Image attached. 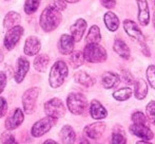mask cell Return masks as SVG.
Returning a JSON list of instances; mask_svg holds the SVG:
<instances>
[{"label":"cell","mask_w":155,"mask_h":144,"mask_svg":"<svg viewBox=\"0 0 155 144\" xmlns=\"http://www.w3.org/2000/svg\"><path fill=\"white\" fill-rule=\"evenodd\" d=\"M61 11L57 10L52 5H48L40 14L39 25H40V28L43 31L49 33V32H53L54 30L57 29L61 23Z\"/></svg>","instance_id":"obj_1"},{"label":"cell","mask_w":155,"mask_h":144,"mask_svg":"<svg viewBox=\"0 0 155 144\" xmlns=\"http://www.w3.org/2000/svg\"><path fill=\"white\" fill-rule=\"evenodd\" d=\"M68 75H69V68L67 63L63 60H57L54 63L49 73V84L51 88L57 89L62 86Z\"/></svg>","instance_id":"obj_2"},{"label":"cell","mask_w":155,"mask_h":144,"mask_svg":"<svg viewBox=\"0 0 155 144\" xmlns=\"http://www.w3.org/2000/svg\"><path fill=\"white\" fill-rule=\"evenodd\" d=\"M84 58L87 62L92 64H99L107 60V50L99 43H86L84 49Z\"/></svg>","instance_id":"obj_3"},{"label":"cell","mask_w":155,"mask_h":144,"mask_svg":"<svg viewBox=\"0 0 155 144\" xmlns=\"http://www.w3.org/2000/svg\"><path fill=\"white\" fill-rule=\"evenodd\" d=\"M67 106L70 112L75 115L84 113L88 107V100L80 92H71L67 98Z\"/></svg>","instance_id":"obj_4"},{"label":"cell","mask_w":155,"mask_h":144,"mask_svg":"<svg viewBox=\"0 0 155 144\" xmlns=\"http://www.w3.org/2000/svg\"><path fill=\"white\" fill-rule=\"evenodd\" d=\"M56 122H57V119L50 117V115H47V117L38 120L33 124L31 135L34 138H40V137L45 136V134H48L52 129V127L55 125Z\"/></svg>","instance_id":"obj_5"},{"label":"cell","mask_w":155,"mask_h":144,"mask_svg":"<svg viewBox=\"0 0 155 144\" xmlns=\"http://www.w3.org/2000/svg\"><path fill=\"white\" fill-rule=\"evenodd\" d=\"M39 94H40L39 87H31L25 91L22 95V106L25 113H28V115L34 113Z\"/></svg>","instance_id":"obj_6"},{"label":"cell","mask_w":155,"mask_h":144,"mask_svg":"<svg viewBox=\"0 0 155 144\" xmlns=\"http://www.w3.org/2000/svg\"><path fill=\"white\" fill-rule=\"evenodd\" d=\"M45 112L47 115L53 117L58 120L60 118L64 117L67 109H65V106L61 100L58 99V98H53V99L45 102Z\"/></svg>","instance_id":"obj_7"},{"label":"cell","mask_w":155,"mask_h":144,"mask_svg":"<svg viewBox=\"0 0 155 144\" xmlns=\"http://www.w3.org/2000/svg\"><path fill=\"white\" fill-rule=\"evenodd\" d=\"M23 33H25V29L21 26H15V27L11 28L6 31L5 36L3 39V46L8 51H12L20 38L22 37Z\"/></svg>","instance_id":"obj_8"},{"label":"cell","mask_w":155,"mask_h":144,"mask_svg":"<svg viewBox=\"0 0 155 144\" xmlns=\"http://www.w3.org/2000/svg\"><path fill=\"white\" fill-rule=\"evenodd\" d=\"M130 132L132 135H134L137 138L143 139V140H152L154 138V134L151 130V128L149 127V125L147 124H137L133 123L132 125L129 127Z\"/></svg>","instance_id":"obj_9"},{"label":"cell","mask_w":155,"mask_h":144,"mask_svg":"<svg viewBox=\"0 0 155 144\" xmlns=\"http://www.w3.org/2000/svg\"><path fill=\"white\" fill-rule=\"evenodd\" d=\"M124 29L126 31V33L128 34L131 38H133L134 40L141 43L145 41V36H143L141 30L138 28L137 23L135 21L131 20V19H124Z\"/></svg>","instance_id":"obj_10"},{"label":"cell","mask_w":155,"mask_h":144,"mask_svg":"<svg viewBox=\"0 0 155 144\" xmlns=\"http://www.w3.org/2000/svg\"><path fill=\"white\" fill-rule=\"evenodd\" d=\"M21 108H16L13 113L10 115V117L6 119L5 123H4V126L8 130H15L16 128H18L21 124L25 121V113Z\"/></svg>","instance_id":"obj_11"},{"label":"cell","mask_w":155,"mask_h":144,"mask_svg":"<svg viewBox=\"0 0 155 144\" xmlns=\"http://www.w3.org/2000/svg\"><path fill=\"white\" fill-rule=\"evenodd\" d=\"M30 70V62L25 57V56H20L17 60L16 64V70L14 74V80L17 84H20L23 82V80L27 76L28 72Z\"/></svg>","instance_id":"obj_12"},{"label":"cell","mask_w":155,"mask_h":144,"mask_svg":"<svg viewBox=\"0 0 155 144\" xmlns=\"http://www.w3.org/2000/svg\"><path fill=\"white\" fill-rule=\"evenodd\" d=\"M104 130H106V124L104 122H94L84 127V132L89 139L98 140L101 138Z\"/></svg>","instance_id":"obj_13"},{"label":"cell","mask_w":155,"mask_h":144,"mask_svg":"<svg viewBox=\"0 0 155 144\" xmlns=\"http://www.w3.org/2000/svg\"><path fill=\"white\" fill-rule=\"evenodd\" d=\"M75 39L72 35L69 34H62L58 40V51L62 55H70L74 51V45H75Z\"/></svg>","instance_id":"obj_14"},{"label":"cell","mask_w":155,"mask_h":144,"mask_svg":"<svg viewBox=\"0 0 155 144\" xmlns=\"http://www.w3.org/2000/svg\"><path fill=\"white\" fill-rule=\"evenodd\" d=\"M41 49V41L37 36H29L23 46V53L28 56H35Z\"/></svg>","instance_id":"obj_15"},{"label":"cell","mask_w":155,"mask_h":144,"mask_svg":"<svg viewBox=\"0 0 155 144\" xmlns=\"http://www.w3.org/2000/svg\"><path fill=\"white\" fill-rule=\"evenodd\" d=\"M88 27V23L84 18H79L70 27V32L76 43H79L84 35V32Z\"/></svg>","instance_id":"obj_16"},{"label":"cell","mask_w":155,"mask_h":144,"mask_svg":"<svg viewBox=\"0 0 155 144\" xmlns=\"http://www.w3.org/2000/svg\"><path fill=\"white\" fill-rule=\"evenodd\" d=\"M137 4V18L138 22L141 26H148L150 21V12H149V5H148L147 0H136Z\"/></svg>","instance_id":"obj_17"},{"label":"cell","mask_w":155,"mask_h":144,"mask_svg":"<svg viewBox=\"0 0 155 144\" xmlns=\"http://www.w3.org/2000/svg\"><path fill=\"white\" fill-rule=\"evenodd\" d=\"M101 84L104 89H112L120 84V76L112 71H107L101 76Z\"/></svg>","instance_id":"obj_18"},{"label":"cell","mask_w":155,"mask_h":144,"mask_svg":"<svg viewBox=\"0 0 155 144\" xmlns=\"http://www.w3.org/2000/svg\"><path fill=\"white\" fill-rule=\"evenodd\" d=\"M90 115L94 120H102L107 118L108 111L98 100H93L90 104Z\"/></svg>","instance_id":"obj_19"},{"label":"cell","mask_w":155,"mask_h":144,"mask_svg":"<svg viewBox=\"0 0 155 144\" xmlns=\"http://www.w3.org/2000/svg\"><path fill=\"white\" fill-rule=\"evenodd\" d=\"M148 84L143 78H137L134 82V95L135 99L143 101L147 98L148 94Z\"/></svg>","instance_id":"obj_20"},{"label":"cell","mask_w":155,"mask_h":144,"mask_svg":"<svg viewBox=\"0 0 155 144\" xmlns=\"http://www.w3.org/2000/svg\"><path fill=\"white\" fill-rule=\"evenodd\" d=\"M59 138L62 143H74L76 141V132L70 125H64L59 132Z\"/></svg>","instance_id":"obj_21"},{"label":"cell","mask_w":155,"mask_h":144,"mask_svg":"<svg viewBox=\"0 0 155 144\" xmlns=\"http://www.w3.org/2000/svg\"><path fill=\"white\" fill-rule=\"evenodd\" d=\"M20 21H21L20 14L15 12V11H10L3 19V28L5 30H8L11 28L15 27V26H18L20 23Z\"/></svg>","instance_id":"obj_22"},{"label":"cell","mask_w":155,"mask_h":144,"mask_svg":"<svg viewBox=\"0 0 155 144\" xmlns=\"http://www.w3.org/2000/svg\"><path fill=\"white\" fill-rule=\"evenodd\" d=\"M104 21L107 29L111 32H115L119 28V19L113 12H107L104 15Z\"/></svg>","instance_id":"obj_23"},{"label":"cell","mask_w":155,"mask_h":144,"mask_svg":"<svg viewBox=\"0 0 155 144\" xmlns=\"http://www.w3.org/2000/svg\"><path fill=\"white\" fill-rule=\"evenodd\" d=\"M50 63V56L45 53L38 54L35 57L34 62H33V66H34L35 70L38 72H45L48 69Z\"/></svg>","instance_id":"obj_24"},{"label":"cell","mask_w":155,"mask_h":144,"mask_svg":"<svg viewBox=\"0 0 155 144\" xmlns=\"http://www.w3.org/2000/svg\"><path fill=\"white\" fill-rule=\"evenodd\" d=\"M113 49L114 51L120 56L124 60H129L130 57V49H129L128 45L123 40V39L116 38L114 40V45H113Z\"/></svg>","instance_id":"obj_25"},{"label":"cell","mask_w":155,"mask_h":144,"mask_svg":"<svg viewBox=\"0 0 155 144\" xmlns=\"http://www.w3.org/2000/svg\"><path fill=\"white\" fill-rule=\"evenodd\" d=\"M74 80L76 81V83L87 87V88H90V87H92L93 85L95 84V80H94L90 74H88L84 71L75 72V74H74Z\"/></svg>","instance_id":"obj_26"},{"label":"cell","mask_w":155,"mask_h":144,"mask_svg":"<svg viewBox=\"0 0 155 144\" xmlns=\"http://www.w3.org/2000/svg\"><path fill=\"white\" fill-rule=\"evenodd\" d=\"M111 143L114 144H126L127 143V136L124 128L121 126L117 125L113 128L112 137H111Z\"/></svg>","instance_id":"obj_27"},{"label":"cell","mask_w":155,"mask_h":144,"mask_svg":"<svg viewBox=\"0 0 155 144\" xmlns=\"http://www.w3.org/2000/svg\"><path fill=\"white\" fill-rule=\"evenodd\" d=\"M101 40V34L98 26H92L86 37V43H99Z\"/></svg>","instance_id":"obj_28"},{"label":"cell","mask_w":155,"mask_h":144,"mask_svg":"<svg viewBox=\"0 0 155 144\" xmlns=\"http://www.w3.org/2000/svg\"><path fill=\"white\" fill-rule=\"evenodd\" d=\"M86 60L84 58V54L81 51H73L70 54V64H71L72 68L77 69L80 66H82Z\"/></svg>","instance_id":"obj_29"},{"label":"cell","mask_w":155,"mask_h":144,"mask_svg":"<svg viewBox=\"0 0 155 144\" xmlns=\"http://www.w3.org/2000/svg\"><path fill=\"white\" fill-rule=\"evenodd\" d=\"M132 88L130 87H124V88H120V89H117L116 91H114L112 94V97L114 98L116 101L119 102H124L127 101L131 98L132 95Z\"/></svg>","instance_id":"obj_30"},{"label":"cell","mask_w":155,"mask_h":144,"mask_svg":"<svg viewBox=\"0 0 155 144\" xmlns=\"http://www.w3.org/2000/svg\"><path fill=\"white\" fill-rule=\"evenodd\" d=\"M40 2L41 0H25V6H23L25 14L31 15L36 12L39 6H40Z\"/></svg>","instance_id":"obj_31"},{"label":"cell","mask_w":155,"mask_h":144,"mask_svg":"<svg viewBox=\"0 0 155 144\" xmlns=\"http://www.w3.org/2000/svg\"><path fill=\"white\" fill-rule=\"evenodd\" d=\"M131 120H132L133 123H137V124H147L148 123V117H146L145 113L141 112V111H135V112L132 113V117H131Z\"/></svg>","instance_id":"obj_32"},{"label":"cell","mask_w":155,"mask_h":144,"mask_svg":"<svg viewBox=\"0 0 155 144\" xmlns=\"http://www.w3.org/2000/svg\"><path fill=\"white\" fill-rule=\"evenodd\" d=\"M146 115L148 117L149 121L153 125H155V101H151L146 106Z\"/></svg>","instance_id":"obj_33"},{"label":"cell","mask_w":155,"mask_h":144,"mask_svg":"<svg viewBox=\"0 0 155 144\" xmlns=\"http://www.w3.org/2000/svg\"><path fill=\"white\" fill-rule=\"evenodd\" d=\"M0 142L3 144H10V143H17L15 137L11 134V130L6 129L5 132H3L0 136Z\"/></svg>","instance_id":"obj_34"},{"label":"cell","mask_w":155,"mask_h":144,"mask_svg":"<svg viewBox=\"0 0 155 144\" xmlns=\"http://www.w3.org/2000/svg\"><path fill=\"white\" fill-rule=\"evenodd\" d=\"M146 75H147V80L151 87L155 89V66L154 65H150L147 68L146 71Z\"/></svg>","instance_id":"obj_35"},{"label":"cell","mask_w":155,"mask_h":144,"mask_svg":"<svg viewBox=\"0 0 155 144\" xmlns=\"http://www.w3.org/2000/svg\"><path fill=\"white\" fill-rule=\"evenodd\" d=\"M49 5H52L59 11H63L67 9V2L64 0H51Z\"/></svg>","instance_id":"obj_36"},{"label":"cell","mask_w":155,"mask_h":144,"mask_svg":"<svg viewBox=\"0 0 155 144\" xmlns=\"http://www.w3.org/2000/svg\"><path fill=\"white\" fill-rule=\"evenodd\" d=\"M6 111H8V102L4 98L0 97V119L5 117Z\"/></svg>","instance_id":"obj_37"},{"label":"cell","mask_w":155,"mask_h":144,"mask_svg":"<svg viewBox=\"0 0 155 144\" xmlns=\"http://www.w3.org/2000/svg\"><path fill=\"white\" fill-rule=\"evenodd\" d=\"M8 83V76L3 71H0V94L4 91V88L6 87Z\"/></svg>","instance_id":"obj_38"},{"label":"cell","mask_w":155,"mask_h":144,"mask_svg":"<svg viewBox=\"0 0 155 144\" xmlns=\"http://www.w3.org/2000/svg\"><path fill=\"white\" fill-rule=\"evenodd\" d=\"M121 77H123V80L124 81V83H127V84L129 85H132L134 84V77H133V75L130 73L129 71H123V75H121Z\"/></svg>","instance_id":"obj_39"},{"label":"cell","mask_w":155,"mask_h":144,"mask_svg":"<svg viewBox=\"0 0 155 144\" xmlns=\"http://www.w3.org/2000/svg\"><path fill=\"white\" fill-rule=\"evenodd\" d=\"M100 2L104 8L109 9V10H111L116 5V0H100Z\"/></svg>","instance_id":"obj_40"},{"label":"cell","mask_w":155,"mask_h":144,"mask_svg":"<svg viewBox=\"0 0 155 144\" xmlns=\"http://www.w3.org/2000/svg\"><path fill=\"white\" fill-rule=\"evenodd\" d=\"M139 45H140V48H141V51H143V54L146 56H148L149 57L151 54H150V50L149 48H148L147 43H146V41H141V43H139Z\"/></svg>","instance_id":"obj_41"},{"label":"cell","mask_w":155,"mask_h":144,"mask_svg":"<svg viewBox=\"0 0 155 144\" xmlns=\"http://www.w3.org/2000/svg\"><path fill=\"white\" fill-rule=\"evenodd\" d=\"M67 3H77V2H79L80 0H64Z\"/></svg>","instance_id":"obj_42"},{"label":"cell","mask_w":155,"mask_h":144,"mask_svg":"<svg viewBox=\"0 0 155 144\" xmlns=\"http://www.w3.org/2000/svg\"><path fill=\"white\" fill-rule=\"evenodd\" d=\"M45 144H48V143H52V144H56L57 142L56 141H54V140H51V139H49V140H45V142H43Z\"/></svg>","instance_id":"obj_43"},{"label":"cell","mask_w":155,"mask_h":144,"mask_svg":"<svg viewBox=\"0 0 155 144\" xmlns=\"http://www.w3.org/2000/svg\"><path fill=\"white\" fill-rule=\"evenodd\" d=\"M2 60H3V55H2V52L0 50V62H2Z\"/></svg>","instance_id":"obj_44"},{"label":"cell","mask_w":155,"mask_h":144,"mask_svg":"<svg viewBox=\"0 0 155 144\" xmlns=\"http://www.w3.org/2000/svg\"><path fill=\"white\" fill-rule=\"evenodd\" d=\"M153 27H154V29H155V13L153 14Z\"/></svg>","instance_id":"obj_45"},{"label":"cell","mask_w":155,"mask_h":144,"mask_svg":"<svg viewBox=\"0 0 155 144\" xmlns=\"http://www.w3.org/2000/svg\"><path fill=\"white\" fill-rule=\"evenodd\" d=\"M6 1H8V0H6Z\"/></svg>","instance_id":"obj_46"}]
</instances>
